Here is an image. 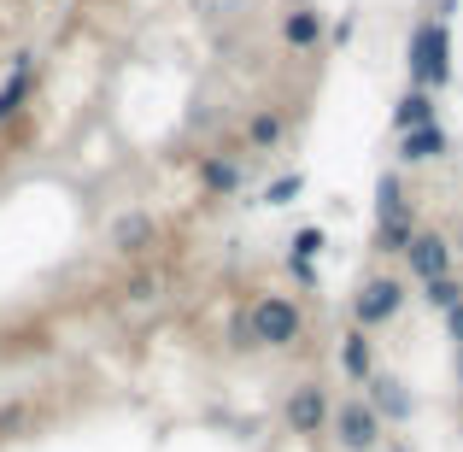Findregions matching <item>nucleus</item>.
<instances>
[{
  "label": "nucleus",
  "instance_id": "obj_16",
  "mask_svg": "<svg viewBox=\"0 0 463 452\" xmlns=\"http://www.w3.org/2000/svg\"><path fill=\"white\" fill-rule=\"evenodd\" d=\"M422 288H429V305H434V312H452V305L463 300V283H458V276H434V283H422Z\"/></svg>",
  "mask_w": 463,
  "mask_h": 452
},
{
  "label": "nucleus",
  "instance_id": "obj_9",
  "mask_svg": "<svg viewBox=\"0 0 463 452\" xmlns=\"http://www.w3.org/2000/svg\"><path fill=\"white\" fill-rule=\"evenodd\" d=\"M375 212H382V229H405V224H411L405 188H399V177H393V170H387V177L375 182Z\"/></svg>",
  "mask_w": 463,
  "mask_h": 452
},
{
  "label": "nucleus",
  "instance_id": "obj_10",
  "mask_svg": "<svg viewBox=\"0 0 463 452\" xmlns=\"http://www.w3.org/2000/svg\"><path fill=\"white\" fill-rule=\"evenodd\" d=\"M446 153V130L429 124V130H405V141H399V159L405 165H429V159Z\"/></svg>",
  "mask_w": 463,
  "mask_h": 452
},
{
  "label": "nucleus",
  "instance_id": "obj_1",
  "mask_svg": "<svg viewBox=\"0 0 463 452\" xmlns=\"http://www.w3.org/2000/svg\"><path fill=\"white\" fill-rule=\"evenodd\" d=\"M299 329H306V312H299L288 294H259L241 312V335L247 347H294Z\"/></svg>",
  "mask_w": 463,
  "mask_h": 452
},
{
  "label": "nucleus",
  "instance_id": "obj_20",
  "mask_svg": "<svg viewBox=\"0 0 463 452\" xmlns=\"http://www.w3.org/2000/svg\"><path fill=\"white\" fill-rule=\"evenodd\" d=\"M446 329H452V341H458V352H463V300L446 312Z\"/></svg>",
  "mask_w": 463,
  "mask_h": 452
},
{
  "label": "nucleus",
  "instance_id": "obj_22",
  "mask_svg": "<svg viewBox=\"0 0 463 452\" xmlns=\"http://www.w3.org/2000/svg\"><path fill=\"white\" fill-rule=\"evenodd\" d=\"M458 399H463V352H458Z\"/></svg>",
  "mask_w": 463,
  "mask_h": 452
},
{
  "label": "nucleus",
  "instance_id": "obj_5",
  "mask_svg": "<svg viewBox=\"0 0 463 452\" xmlns=\"http://www.w3.org/2000/svg\"><path fill=\"white\" fill-rule=\"evenodd\" d=\"M405 264L417 283H434V276H452V241L440 229H411L405 241Z\"/></svg>",
  "mask_w": 463,
  "mask_h": 452
},
{
  "label": "nucleus",
  "instance_id": "obj_19",
  "mask_svg": "<svg viewBox=\"0 0 463 452\" xmlns=\"http://www.w3.org/2000/svg\"><path fill=\"white\" fill-rule=\"evenodd\" d=\"M317 253H323V229H299V236H294V259L311 264Z\"/></svg>",
  "mask_w": 463,
  "mask_h": 452
},
{
  "label": "nucleus",
  "instance_id": "obj_11",
  "mask_svg": "<svg viewBox=\"0 0 463 452\" xmlns=\"http://www.w3.org/2000/svg\"><path fill=\"white\" fill-rule=\"evenodd\" d=\"M112 247L118 253H147L153 247V217H141V212L118 217V224H112Z\"/></svg>",
  "mask_w": 463,
  "mask_h": 452
},
{
  "label": "nucleus",
  "instance_id": "obj_12",
  "mask_svg": "<svg viewBox=\"0 0 463 452\" xmlns=\"http://www.w3.org/2000/svg\"><path fill=\"white\" fill-rule=\"evenodd\" d=\"M282 42L288 47H317V42H323V12H311V6L288 12V18H282Z\"/></svg>",
  "mask_w": 463,
  "mask_h": 452
},
{
  "label": "nucleus",
  "instance_id": "obj_13",
  "mask_svg": "<svg viewBox=\"0 0 463 452\" xmlns=\"http://www.w3.org/2000/svg\"><path fill=\"white\" fill-rule=\"evenodd\" d=\"M24 101H30V59H18V65H12V77L0 82V124H12Z\"/></svg>",
  "mask_w": 463,
  "mask_h": 452
},
{
  "label": "nucleus",
  "instance_id": "obj_4",
  "mask_svg": "<svg viewBox=\"0 0 463 452\" xmlns=\"http://www.w3.org/2000/svg\"><path fill=\"white\" fill-rule=\"evenodd\" d=\"M328 429H335V441L346 452H375V447H382V418L364 406V394L328 411Z\"/></svg>",
  "mask_w": 463,
  "mask_h": 452
},
{
  "label": "nucleus",
  "instance_id": "obj_21",
  "mask_svg": "<svg viewBox=\"0 0 463 452\" xmlns=\"http://www.w3.org/2000/svg\"><path fill=\"white\" fill-rule=\"evenodd\" d=\"M153 288H158V276H141V283H129V300H153Z\"/></svg>",
  "mask_w": 463,
  "mask_h": 452
},
{
  "label": "nucleus",
  "instance_id": "obj_3",
  "mask_svg": "<svg viewBox=\"0 0 463 452\" xmlns=\"http://www.w3.org/2000/svg\"><path fill=\"white\" fill-rule=\"evenodd\" d=\"M399 305H405V283L399 276H370V283L358 288V300H352V329H382L399 317Z\"/></svg>",
  "mask_w": 463,
  "mask_h": 452
},
{
  "label": "nucleus",
  "instance_id": "obj_6",
  "mask_svg": "<svg viewBox=\"0 0 463 452\" xmlns=\"http://www.w3.org/2000/svg\"><path fill=\"white\" fill-rule=\"evenodd\" d=\"M328 388L323 382H299L294 394H288V406H282V418H288V429L294 435H323L328 429Z\"/></svg>",
  "mask_w": 463,
  "mask_h": 452
},
{
  "label": "nucleus",
  "instance_id": "obj_23",
  "mask_svg": "<svg viewBox=\"0 0 463 452\" xmlns=\"http://www.w3.org/2000/svg\"><path fill=\"white\" fill-rule=\"evenodd\" d=\"M375 452H382V447H375Z\"/></svg>",
  "mask_w": 463,
  "mask_h": 452
},
{
  "label": "nucleus",
  "instance_id": "obj_15",
  "mask_svg": "<svg viewBox=\"0 0 463 452\" xmlns=\"http://www.w3.org/2000/svg\"><path fill=\"white\" fill-rule=\"evenodd\" d=\"M200 182H205V194H229L241 182V159H205V165H200Z\"/></svg>",
  "mask_w": 463,
  "mask_h": 452
},
{
  "label": "nucleus",
  "instance_id": "obj_17",
  "mask_svg": "<svg viewBox=\"0 0 463 452\" xmlns=\"http://www.w3.org/2000/svg\"><path fill=\"white\" fill-rule=\"evenodd\" d=\"M247 136H252V148H276V141H282V118H276V112H259L247 124Z\"/></svg>",
  "mask_w": 463,
  "mask_h": 452
},
{
  "label": "nucleus",
  "instance_id": "obj_2",
  "mask_svg": "<svg viewBox=\"0 0 463 452\" xmlns=\"http://www.w3.org/2000/svg\"><path fill=\"white\" fill-rule=\"evenodd\" d=\"M405 65H411V82H417L422 94L446 89V82H452V30H446L440 18H422L417 30H411Z\"/></svg>",
  "mask_w": 463,
  "mask_h": 452
},
{
  "label": "nucleus",
  "instance_id": "obj_14",
  "mask_svg": "<svg viewBox=\"0 0 463 452\" xmlns=\"http://www.w3.org/2000/svg\"><path fill=\"white\" fill-rule=\"evenodd\" d=\"M393 124H399V136L405 130H429L434 124V94H422V89H411L405 101H399V112H393Z\"/></svg>",
  "mask_w": 463,
  "mask_h": 452
},
{
  "label": "nucleus",
  "instance_id": "obj_18",
  "mask_svg": "<svg viewBox=\"0 0 463 452\" xmlns=\"http://www.w3.org/2000/svg\"><path fill=\"white\" fill-rule=\"evenodd\" d=\"M299 188H306V177H299V170H288V177H276L270 188H264V200H270V206H288Z\"/></svg>",
  "mask_w": 463,
  "mask_h": 452
},
{
  "label": "nucleus",
  "instance_id": "obj_8",
  "mask_svg": "<svg viewBox=\"0 0 463 452\" xmlns=\"http://www.w3.org/2000/svg\"><path fill=\"white\" fill-rule=\"evenodd\" d=\"M340 370H346L358 388L375 376V347H370V335H364V329H352V335L340 341Z\"/></svg>",
  "mask_w": 463,
  "mask_h": 452
},
{
  "label": "nucleus",
  "instance_id": "obj_7",
  "mask_svg": "<svg viewBox=\"0 0 463 452\" xmlns=\"http://www.w3.org/2000/svg\"><path fill=\"white\" fill-rule=\"evenodd\" d=\"M364 406H370L382 423H411L417 399L405 394V382H399V376H370V382H364Z\"/></svg>",
  "mask_w": 463,
  "mask_h": 452
}]
</instances>
